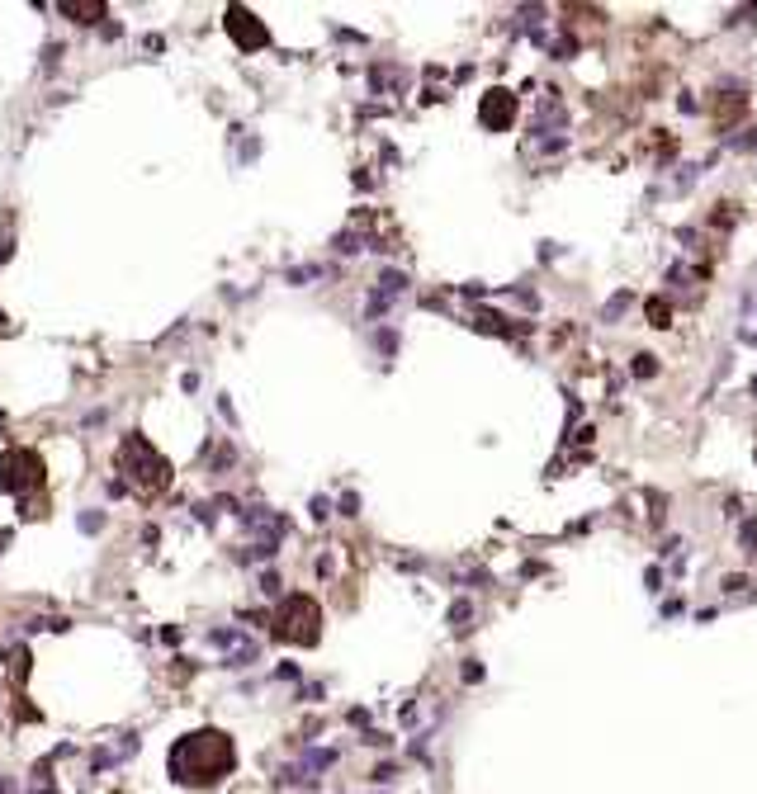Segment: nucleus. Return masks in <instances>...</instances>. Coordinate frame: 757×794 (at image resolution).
Wrapping results in <instances>:
<instances>
[{
  "label": "nucleus",
  "instance_id": "nucleus-3",
  "mask_svg": "<svg viewBox=\"0 0 757 794\" xmlns=\"http://www.w3.org/2000/svg\"><path fill=\"white\" fill-rule=\"evenodd\" d=\"M33 487H43V459L29 454V450L0 454V492L24 497V492H33Z\"/></svg>",
  "mask_w": 757,
  "mask_h": 794
},
{
  "label": "nucleus",
  "instance_id": "nucleus-4",
  "mask_svg": "<svg viewBox=\"0 0 757 794\" xmlns=\"http://www.w3.org/2000/svg\"><path fill=\"white\" fill-rule=\"evenodd\" d=\"M275 634L289 639V643H317V606H313V601H303V596H294V601L280 610Z\"/></svg>",
  "mask_w": 757,
  "mask_h": 794
},
{
  "label": "nucleus",
  "instance_id": "nucleus-1",
  "mask_svg": "<svg viewBox=\"0 0 757 794\" xmlns=\"http://www.w3.org/2000/svg\"><path fill=\"white\" fill-rule=\"evenodd\" d=\"M232 766H237L232 738L218 733V728H194V733H185V738L166 752V771H171V780H175V785H185V790L218 785Z\"/></svg>",
  "mask_w": 757,
  "mask_h": 794
},
{
  "label": "nucleus",
  "instance_id": "nucleus-2",
  "mask_svg": "<svg viewBox=\"0 0 757 794\" xmlns=\"http://www.w3.org/2000/svg\"><path fill=\"white\" fill-rule=\"evenodd\" d=\"M114 464H119V473L128 478V487L138 497H161L171 487V464L152 450V440H142V435H128L114 450Z\"/></svg>",
  "mask_w": 757,
  "mask_h": 794
},
{
  "label": "nucleus",
  "instance_id": "nucleus-5",
  "mask_svg": "<svg viewBox=\"0 0 757 794\" xmlns=\"http://www.w3.org/2000/svg\"><path fill=\"white\" fill-rule=\"evenodd\" d=\"M227 33H232L242 47H261V43H266V29H261L256 15H251V10H242V5L227 10Z\"/></svg>",
  "mask_w": 757,
  "mask_h": 794
},
{
  "label": "nucleus",
  "instance_id": "nucleus-6",
  "mask_svg": "<svg viewBox=\"0 0 757 794\" xmlns=\"http://www.w3.org/2000/svg\"><path fill=\"white\" fill-rule=\"evenodd\" d=\"M57 10H62V15H71L76 24H95V19L105 15V5H100V0H62Z\"/></svg>",
  "mask_w": 757,
  "mask_h": 794
}]
</instances>
